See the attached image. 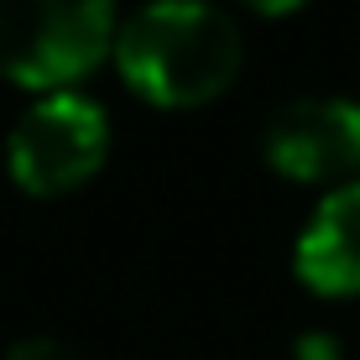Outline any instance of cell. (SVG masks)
Listing matches in <instances>:
<instances>
[{"instance_id":"obj_3","label":"cell","mask_w":360,"mask_h":360,"mask_svg":"<svg viewBox=\"0 0 360 360\" xmlns=\"http://www.w3.org/2000/svg\"><path fill=\"white\" fill-rule=\"evenodd\" d=\"M110 115L79 89L37 94L6 136V172L27 198H68L105 167Z\"/></svg>"},{"instance_id":"obj_6","label":"cell","mask_w":360,"mask_h":360,"mask_svg":"<svg viewBox=\"0 0 360 360\" xmlns=\"http://www.w3.org/2000/svg\"><path fill=\"white\" fill-rule=\"evenodd\" d=\"M0 360H84L73 345H63V340H53V334H32V340H16Z\"/></svg>"},{"instance_id":"obj_5","label":"cell","mask_w":360,"mask_h":360,"mask_svg":"<svg viewBox=\"0 0 360 360\" xmlns=\"http://www.w3.org/2000/svg\"><path fill=\"white\" fill-rule=\"evenodd\" d=\"M292 277L314 297H360V178L314 204L292 245Z\"/></svg>"},{"instance_id":"obj_7","label":"cell","mask_w":360,"mask_h":360,"mask_svg":"<svg viewBox=\"0 0 360 360\" xmlns=\"http://www.w3.org/2000/svg\"><path fill=\"white\" fill-rule=\"evenodd\" d=\"M292 350H297V360H340V334L308 329V334H297V340H292Z\"/></svg>"},{"instance_id":"obj_2","label":"cell","mask_w":360,"mask_h":360,"mask_svg":"<svg viewBox=\"0 0 360 360\" xmlns=\"http://www.w3.org/2000/svg\"><path fill=\"white\" fill-rule=\"evenodd\" d=\"M115 0H0V79L32 94L79 89L115 53Z\"/></svg>"},{"instance_id":"obj_1","label":"cell","mask_w":360,"mask_h":360,"mask_svg":"<svg viewBox=\"0 0 360 360\" xmlns=\"http://www.w3.org/2000/svg\"><path fill=\"white\" fill-rule=\"evenodd\" d=\"M110 63L152 110H204L240 79L245 37L214 0H146L115 32Z\"/></svg>"},{"instance_id":"obj_8","label":"cell","mask_w":360,"mask_h":360,"mask_svg":"<svg viewBox=\"0 0 360 360\" xmlns=\"http://www.w3.org/2000/svg\"><path fill=\"white\" fill-rule=\"evenodd\" d=\"M245 11H256V16H292V11H303L308 0H240Z\"/></svg>"},{"instance_id":"obj_4","label":"cell","mask_w":360,"mask_h":360,"mask_svg":"<svg viewBox=\"0 0 360 360\" xmlns=\"http://www.w3.org/2000/svg\"><path fill=\"white\" fill-rule=\"evenodd\" d=\"M262 162L288 183L360 178V99L308 94L282 105L262 126Z\"/></svg>"}]
</instances>
